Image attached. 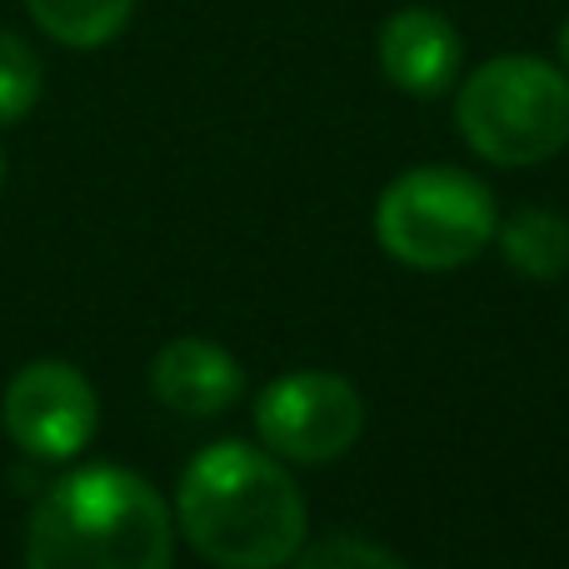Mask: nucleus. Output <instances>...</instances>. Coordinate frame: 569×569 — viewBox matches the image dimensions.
I'll return each instance as SVG.
<instances>
[{
	"instance_id": "1",
	"label": "nucleus",
	"mask_w": 569,
	"mask_h": 569,
	"mask_svg": "<svg viewBox=\"0 0 569 569\" xmlns=\"http://www.w3.org/2000/svg\"><path fill=\"white\" fill-rule=\"evenodd\" d=\"M176 520L190 550L216 569H280L300 555L310 515L280 455L220 440L180 475Z\"/></svg>"
},
{
	"instance_id": "2",
	"label": "nucleus",
	"mask_w": 569,
	"mask_h": 569,
	"mask_svg": "<svg viewBox=\"0 0 569 569\" xmlns=\"http://www.w3.org/2000/svg\"><path fill=\"white\" fill-rule=\"evenodd\" d=\"M176 520L156 485L96 465L40 495L26 530V569H170Z\"/></svg>"
},
{
	"instance_id": "3",
	"label": "nucleus",
	"mask_w": 569,
	"mask_h": 569,
	"mask_svg": "<svg viewBox=\"0 0 569 569\" xmlns=\"http://www.w3.org/2000/svg\"><path fill=\"white\" fill-rule=\"evenodd\" d=\"M455 120L490 166H540L569 146V70L540 56H495L465 76Z\"/></svg>"
},
{
	"instance_id": "4",
	"label": "nucleus",
	"mask_w": 569,
	"mask_h": 569,
	"mask_svg": "<svg viewBox=\"0 0 569 569\" xmlns=\"http://www.w3.org/2000/svg\"><path fill=\"white\" fill-rule=\"evenodd\" d=\"M500 230L495 196L480 176L455 166L405 170L375 206V236L410 270H460Z\"/></svg>"
},
{
	"instance_id": "5",
	"label": "nucleus",
	"mask_w": 569,
	"mask_h": 569,
	"mask_svg": "<svg viewBox=\"0 0 569 569\" xmlns=\"http://www.w3.org/2000/svg\"><path fill=\"white\" fill-rule=\"evenodd\" d=\"M256 430L270 455L295 465H330L355 450L365 430V400L345 375L290 370L256 400Z\"/></svg>"
},
{
	"instance_id": "6",
	"label": "nucleus",
	"mask_w": 569,
	"mask_h": 569,
	"mask_svg": "<svg viewBox=\"0 0 569 569\" xmlns=\"http://www.w3.org/2000/svg\"><path fill=\"white\" fill-rule=\"evenodd\" d=\"M0 420H6V435L16 440L20 455H30L40 465H60L90 445L100 400L76 365L36 360L26 370H16V380L6 385Z\"/></svg>"
},
{
	"instance_id": "7",
	"label": "nucleus",
	"mask_w": 569,
	"mask_h": 569,
	"mask_svg": "<svg viewBox=\"0 0 569 569\" xmlns=\"http://www.w3.org/2000/svg\"><path fill=\"white\" fill-rule=\"evenodd\" d=\"M375 56H380V70L395 90H405V96H440L460 76L465 46H460V30L450 26V16H440L430 6H405L380 26Z\"/></svg>"
},
{
	"instance_id": "8",
	"label": "nucleus",
	"mask_w": 569,
	"mask_h": 569,
	"mask_svg": "<svg viewBox=\"0 0 569 569\" xmlns=\"http://www.w3.org/2000/svg\"><path fill=\"white\" fill-rule=\"evenodd\" d=\"M150 390L166 410L186 415V420H210V415H226L230 405L246 390V370L236 365V355H226L220 345L186 335V340H170L166 350L150 365Z\"/></svg>"
},
{
	"instance_id": "9",
	"label": "nucleus",
	"mask_w": 569,
	"mask_h": 569,
	"mask_svg": "<svg viewBox=\"0 0 569 569\" xmlns=\"http://www.w3.org/2000/svg\"><path fill=\"white\" fill-rule=\"evenodd\" d=\"M26 10L56 46L100 50L130 26L136 0H26Z\"/></svg>"
},
{
	"instance_id": "10",
	"label": "nucleus",
	"mask_w": 569,
	"mask_h": 569,
	"mask_svg": "<svg viewBox=\"0 0 569 569\" xmlns=\"http://www.w3.org/2000/svg\"><path fill=\"white\" fill-rule=\"evenodd\" d=\"M500 250L525 280H560L569 270V226L555 210L525 206L500 226Z\"/></svg>"
},
{
	"instance_id": "11",
	"label": "nucleus",
	"mask_w": 569,
	"mask_h": 569,
	"mask_svg": "<svg viewBox=\"0 0 569 569\" xmlns=\"http://www.w3.org/2000/svg\"><path fill=\"white\" fill-rule=\"evenodd\" d=\"M40 86H46V70H40L30 40L16 30H0V126L26 120L40 100Z\"/></svg>"
},
{
	"instance_id": "12",
	"label": "nucleus",
	"mask_w": 569,
	"mask_h": 569,
	"mask_svg": "<svg viewBox=\"0 0 569 569\" xmlns=\"http://www.w3.org/2000/svg\"><path fill=\"white\" fill-rule=\"evenodd\" d=\"M295 569H405L390 550L370 540H355V535H330V540L300 545Z\"/></svg>"
},
{
	"instance_id": "13",
	"label": "nucleus",
	"mask_w": 569,
	"mask_h": 569,
	"mask_svg": "<svg viewBox=\"0 0 569 569\" xmlns=\"http://www.w3.org/2000/svg\"><path fill=\"white\" fill-rule=\"evenodd\" d=\"M560 60H565V70H569V16H565V26H560Z\"/></svg>"
},
{
	"instance_id": "14",
	"label": "nucleus",
	"mask_w": 569,
	"mask_h": 569,
	"mask_svg": "<svg viewBox=\"0 0 569 569\" xmlns=\"http://www.w3.org/2000/svg\"><path fill=\"white\" fill-rule=\"evenodd\" d=\"M0 176H6V160H0Z\"/></svg>"
}]
</instances>
